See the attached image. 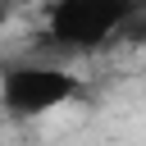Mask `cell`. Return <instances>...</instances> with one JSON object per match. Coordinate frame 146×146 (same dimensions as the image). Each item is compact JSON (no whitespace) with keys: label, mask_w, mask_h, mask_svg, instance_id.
<instances>
[{"label":"cell","mask_w":146,"mask_h":146,"mask_svg":"<svg viewBox=\"0 0 146 146\" xmlns=\"http://www.w3.org/2000/svg\"><path fill=\"white\" fill-rule=\"evenodd\" d=\"M73 100H82V78L59 64L18 59V64L0 68V110L14 119H41Z\"/></svg>","instance_id":"cell-1"},{"label":"cell","mask_w":146,"mask_h":146,"mask_svg":"<svg viewBox=\"0 0 146 146\" xmlns=\"http://www.w3.org/2000/svg\"><path fill=\"white\" fill-rule=\"evenodd\" d=\"M128 23H132V9L110 5V0H59L46 9L50 36L59 46H73V50H91V46L119 36Z\"/></svg>","instance_id":"cell-2"}]
</instances>
